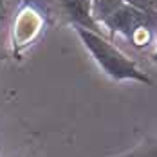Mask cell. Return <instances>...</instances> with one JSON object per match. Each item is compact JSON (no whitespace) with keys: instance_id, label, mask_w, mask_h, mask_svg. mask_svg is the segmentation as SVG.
I'll return each mask as SVG.
<instances>
[{"instance_id":"cell-7","label":"cell","mask_w":157,"mask_h":157,"mask_svg":"<svg viewBox=\"0 0 157 157\" xmlns=\"http://www.w3.org/2000/svg\"><path fill=\"white\" fill-rule=\"evenodd\" d=\"M4 11H6V0H0V20L4 18Z\"/></svg>"},{"instance_id":"cell-5","label":"cell","mask_w":157,"mask_h":157,"mask_svg":"<svg viewBox=\"0 0 157 157\" xmlns=\"http://www.w3.org/2000/svg\"><path fill=\"white\" fill-rule=\"evenodd\" d=\"M130 6H136L139 9H146V11H157V0H123Z\"/></svg>"},{"instance_id":"cell-4","label":"cell","mask_w":157,"mask_h":157,"mask_svg":"<svg viewBox=\"0 0 157 157\" xmlns=\"http://www.w3.org/2000/svg\"><path fill=\"white\" fill-rule=\"evenodd\" d=\"M110 157H157V137H144L134 148Z\"/></svg>"},{"instance_id":"cell-1","label":"cell","mask_w":157,"mask_h":157,"mask_svg":"<svg viewBox=\"0 0 157 157\" xmlns=\"http://www.w3.org/2000/svg\"><path fill=\"white\" fill-rule=\"evenodd\" d=\"M92 16L110 36L121 34L134 47L144 49L157 38V11H146L123 0H92Z\"/></svg>"},{"instance_id":"cell-2","label":"cell","mask_w":157,"mask_h":157,"mask_svg":"<svg viewBox=\"0 0 157 157\" xmlns=\"http://www.w3.org/2000/svg\"><path fill=\"white\" fill-rule=\"evenodd\" d=\"M74 33L81 40L83 47L89 51L98 67L114 81H137L143 85H152V78L143 72L137 63L130 60L125 52H121L112 42H109L103 34L89 31L85 27L72 25Z\"/></svg>"},{"instance_id":"cell-3","label":"cell","mask_w":157,"mask_h":157,"mask_svg":"<svg viewBox=\"0 0 157 157\" xmlns=\"http://www.w3.org/2000/svg\"><path fill=\"white\" fill-rule=\"evenodd\" d=\"M58 13L67 20V24L85 27L89 31L103 34L99 24L92 16V0H54Z\"/></svg>"},{"instance_id":"cell-6","label":"cell","mask_w":157,"mask_h":157,"mask_svg":"<svg viewBox=\"0 0 157 157\" xmlns=\"http://www.w3.org/2000/svg\"><path fill=\"white\" fill-rule=\"evenodd\" d=\"M152 62L155 63V67H157V38H155V42H154V52H152Z\"/></svg>"}]
</instances>
